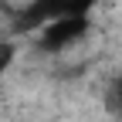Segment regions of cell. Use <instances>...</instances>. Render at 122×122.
Masks as SVG:
<instances>
[{
	"label": "cell",
	"instance_id": "1",
	"mask_svg": "<svg viewBox=\"0 0 122 122\" xmlns=\"http://www.w3.org/2000/svg\"><path fill=\"white\" fill-rule=\"evenodd\" d=\"M88 34V14H68V17H51L37 27V44L48 54H61L75 48Z\"/></svg>",
	"mask_w": 122,
	"mask_h": 122
},
{
	"label": "cell",
	"instance_id": "2",
	"mask_svg": "<svg viewBox=\"0 0 122 122\" xmlns=\"http://www.w3.org/2000/svg\"><path fill=\"white\" fill-rule=\"evenodd\" d=\"M95 0H34L27 7V14L20 17V30H30V27H41L44 20L51 17H68V14H88Z\"/></svg>",
	"mask_w": 122,
	"mask_h": 122
},
{
	"label": "cell",
	"instance_id": "3",
	"mask_svg": "<svg viewBox=\"0 0 122 122\" xmlns=\"http://www.w3.org/2000/svg\"><path fill=\"white\" fill-rule=\"evenodd\" d=\"M105 105H109V112L112 115H119L122 119V75L112 81V88H109V98H105Z\"/></svg>",
	"mask_w": 122,
	"mask_h": 122
},
{
	"label": "cell",
	"instance_id": "4",
	"mask_svg": "<svg viewBox=\"0 0 122 122\" xmlns=\"http://www.w3.org/2000/svg\"><path fill=\"white\" fill-rule=\"evenodd\" d=\"M14 54H17V48H14L10 41H0V75L14 65Z\"/></svg>",
	"mask_w": 122,
	"mask_h": 122
}]
</instances>
